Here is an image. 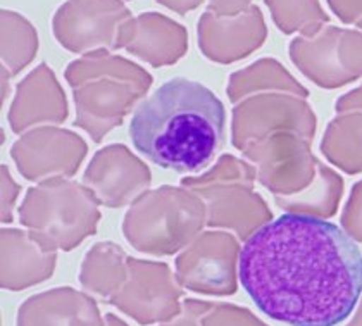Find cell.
Instances as JSON below:
<instances>
[{
  "label": "cell",
  "instance_id": "11",
  "mask_svg": "<svg viewBox=\"0 0 362 326\" xmlns=\"http://www.w3.org/2000/svg\"><path fill=\"white\" fill-rule=\"evenodd\" d=\"M117 49L141 59L153 68L178 62L188 50L185 26L159 13H144L129 18L121 26Z\"/></svg>",
  "mask_w": 362,
  "mask_h": 326
},
{
  "label": "cell",
  "instance_id": "15",
  "mask_svg": "<svg viewBox=\"0 0 362 326\" xmlns=\"http://www.w3.org/2000/svg\"><path fill=\"white\" fill-rule=\"evenodd\" d=\"M274 21L283 31L300 28L302 25L322 19L316 0H266Z\"/></svg>",
  "mask_w": 362,
  "mask_h": 326
},
{
  "label": "cell",
  "instance_id": "8",
  "mask_svg": "<svg viewBox=\"0 0 362 326\" xmlns=\"http://www.w3.org/2000/svg\"><path fill=\"white\" fill-rule=\"evenodd\" d=\"M18 170L31 182L71 176L86 156V144L80 135L59 128H38L26 133L11 149Z\"/></svg>",
  "mask_w": 362,
  "mask_h": 326
},
{
  "label": "cell",
  "instance_id": "7",
  "mask_svg": "<svg viewBox=\"0 0 362 326\" xmlns=\"http://www.w3.org/2000/svg\"><path fill=\"white\" fill-rule=\"evenodd\" d=\"M132 18L123 0H68L57 9L52 30L74 54L116 50L121 26Z\"/></svg>",
  "mask_w": 362,
  "mask_h": 326
},
{
  "label": "cell",
  "instance_id": "18",
  "mask_svg": "<svg viewBox=\"0 0 362 326\" xmlns=\"http://www.w3.org/2000/svg\"><path fill=\"white\" fill-rule=\"evenodd\" d=\"M156 2H159L160 6L168 7V9L175 11V13L183 16L190 13V11L197 9V7H199L202 2H206V0H156Z\"/></svg>",
  "mask_w": 362,
  "mask_h": 326
},
{
  "label": "cell",
  "instance_id": "1",
  "mask_svg": "<svg viewBox=\"0 0 362 326\" xmlns=\"http://www.w3.org/2000/svg\"><path fill=\"white\" fill-rule=\"evenodd\" d=\"M242 289L257 309L290 326H337L362 296V252L334 223L286 213L247 238Z\"/></svg>",
  "mask_w": 362,
  "mask_h": 326
},
{
  "label": "cell",
  "instance_id": "13",
  "mask_svg": "<svg viewBox=\"0 0 362 326\" xmlns=\"http://www.w3.org/2000/svg\"><path fill=\"white\" fill-rule=\"evenodd\" d=\"M237 255L240 250L235 237L224 231H204L178 259V268L183 276L192 274L211 290H219L233 278Z\"/></svg>",
  "mask_w": 362,
  "mask_h": 326
},
{
  "label": "cell",
  "instance_id": "4",
  "mask_svg": "<svg viewBox=\"0 0 362 326\" xmlns=\"http://www.w3.org/2000/svg\"><path fill=\"white\" fill-rule=\"evenodd\" d=\"M98 199L83 183L64 176L38 182L26 192L19 207V221L30 237L45 250H71L97 230L100 211Z\"/></svg>",
  "mask_w": 362,
  "mask_h": 326
},
{
  "label": "cell",
  "instance_id": "6",
  "mask_svg": "<svg viewBox=\"0 0 362 326\" xmlns=\"http://www.w3.org/2000/svg\"><path fill=\"white\" fill-rule=\"evenodd\" d=\"M252 176L254 173L242 159L226 154L204 175L181 180V187L190 188L206 202L207 226L228 228L247 240L255 231L254 223L247 219L249 209L261 202L250 194Z\"/></svg>",
  "mask_w": 362,
  "mask_h": 326
},
{
  "label": "cell",
  "instance_id": "17",
  "mask_svg": "<svg viewBox=\"0 0 362 326\" xmlns=\"http://www.w3.org/2000/svg\"><path fill=\"white\" fill-rule=\"evenodd\" d=\"M209 4L211 13L218 16H235L243 13L250 7L252 0H206Z\"/></svg>",
  "mask_w": 362,
  "mask_h": 326
},
{
  "label": "cell",
  "instance_id": "3",
  "mask_svg": "<svg viewBox=\"0 0 362 326\" xmlns=\"http://www.w3.org/2000/svg\"><path fill=\"white\" fill-rule=\"evenodd\" d=\"M74 93L76 121L93 142H102L152 85V76L128 59L109 50L83 54L64 73Z\"/></svg>",
  "mask_w": 362,
  "mask_h": 326
},
{
  "label": "cell",
  "instance_id": "9",
  "mask_svg": "<svg viewBox=\"0 0 362 326\" xmlns=\"http://www.w3.org/2000/svg\"><path fill=\"white\" fill-rule=\"evenodd\" d=\"M151 171L124 145H109L90 161L83 183L107 207H123L151 185Z\"/></svg>",
  "mask_w": 362,
  "mask_h": 326
},
{
  "label": "cell",
  "instance_id": "12",
  "mask_svg": "<svg viewBox=\"0 0 362 326\" xmlns=\"http://www.w3.org/2000/svg\"><path fill=\"white\" fill-rule=\"evenodd\" d=\"M68 117L64 90L50 66L42 62L18 85L16 99L9 112V124L14 133L40 123H62Z\"/></svg>",
  "mask_w": 362,
  "mask_h": 326
},
{
  "label": "cell",
  "instance_id": "16",
  "mask_svg": "<svg viewBox=\"0 0 362 326\" xmlns=\"http://www.w3.org/2000/svg\"><path fill=\"white\" fill-rule=\"evenodd\" d=\"M19 195V187L11 176L9 170L4 164L2 166V223H11L14 219L16 199Z\"/></svg>",
  "mask_w": 362,
  "mask_h": 326
},
{
  "label": "cell",
  "instance_id": "10",
  "mask_svg": "<svg viewBox=\"0 0 362 326\" xmlns=\"http://www.w3.org/2000/svg\"><path fill=\"white\" fill-rule=\"evenodd\" d=\"M197 35L204 56L230 64L247 57L264 42L266 26L261 9L255 6L235 16H218L206 11L199 19Z\"/></svg>",
  "mask_w": 362,
  "mask_h": 326
},
{
  "label": "cell",
  "instance_id": "5",
  "mask_svg": "<svg viewBox=\"0 0 362 326\" xmlns=\"http://www.w3.org/2000/svg\"><path fill=\"white\" fill-rule=\"evenodd\" d=\"M207 225V209L200 195L176 187L144 192L124 216L126 240L141 252L171 254L188 243Z\"/></svg>",
  "mask_w": 362,
  "mask_h": 326
},
{
  "label": "cell",
  "instance_id": "2",
  "mask_svg": "<svg viewBox=\"0 0 362 326\" xmlns=\"http://www.w3.org/2000/svg\"><path fill=\"white\" fill-rule=\"evenodd\" d=\"M226 129V109L212 90L171 78L144 99L129 121L133 147L157 168L188 175L211 164Z\"/></svg>",
  "mask_w": 362,
  "mask_h": 326
},
{
  "label": "cell",
  "instance_id": "14",
  "mask_svg": "<svg viewBox=\"0 0 362 326\" xmlns=\"http://www.w3.org/2000/svg\"><path fill=\"white\" fill-rule=\"evenodd\" d=\"M38 35L33 25L14 11H2V68L16 76L33 61Z\"/></svg>",
  "mask_w": 362,
  "mask_h": 326
}]
</instances>
